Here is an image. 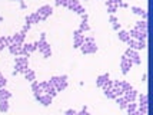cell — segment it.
I'll list each match as a JSON object with an SVG mask.
<instances>
[{"mask_svg": "<svg viewBox=\"0 0 153 115\" xmlns=\"http://www.w3.org/2000/svg\"><path fill=\"white\" fill-rule=\"evenodd\" d=\"M37 49H39V52H42L43 58L49 59V58L52 56V49H50V43H49L46 39H39V41H37Z\"/></svg>", "mask_w": 153, "mask_h": 115, "instance_id": "cell-1", "label": "cell"}, {"mask_svg": "<svg viewBox=\"0 0 153 115\" xmlns=\"http://www.w3.org/2000/svg\"><path fill=\"white\" fill-rule=\"evenodd\" d=\"M125 56H127L133 65H140L142 63V58H140V55L137 50H134V49H126V52H125Z\"/></svg>", "mask_w": 153, "mask_h": 115, "instance_id": "cell-2", "label": "cell"}, {"mask_svg": "<svg viewBox=\"0 0 153 115\" xmlns=\"http://www.w3.org/2000/svg\"><path fill=\"white\" fill-rule=\"evenodd\" d=\"M82 53L89 55V53H96L97 52V46H96V42H83V45L80 46Z\"/></svg>", "mask_w": 153, "mask_h": 115, "instance_id": "cell-3", "label": "cell"}, {"mask_svg": "<svg viewBox=\"0 0 153 115\" xmlns=\"http://www.w3.org/2000/svg\"><path fill=\"white\" fill-rule=\"evenodd\" d=\"M36 12L39 13V16L42 17V20H46L47 17L52 16V13H53V7L50 6V5H43V6H40Z\"/></svg>", "mask_w": 153, "mask_h": 115, "instance_id": "cell-4", "label": "cell"}, {"mask_svg": "<svg viewBox=\"0 0 153 115\" xmlns=\"http://www.w3.org/2000/svg\"><path fill=\"white\" fill-rule=\"evenodd\" d=\"M34 50H37V42L34 43H23L22 45V55L23 56H30V53H33Z\"/></svg>", "mask_w": 153, "mask_h": 115, "instance_id": "cell-5", "label": "cell"}, {"mask_svg": "<svg viewBox=\"0 0 153 115\" xmlns=\"http://www.w3.org/2000/svg\"><path fill=\"white\" fill-rule=\"evenodd\" d=\"M132 61L127 58V56H122V59H120V68H122V74L123 75H127L129 74V71H130V68H132Z\"/></svg>", "mask_w": 153, "mask_h": 115, "instance_id": "cell-6", "label": "cell"}, {"mask_svg": "<svg viewBox=\"0 0 153 115\" xmlns=\"http://www.w3.org/2000/svg\"><path fill=\"white\" fill-rule=\"evenodd\" d=\"M126 43L130 46V49H134V50H143V49H146V42H143V41H136V39L130 38Z\"/></svg>", "mask_w": 153, "mask_h": 115, "instance_id": "cell-7", "label": "cell"}, {"mask_svg": "<svg viewBox=\"0 0 153 115\" xmlns=\"http://www.w3.org/2000/svg\"><path fill=\"white\" fill-rule=\"evenodd\" d=\"M33 95H34V98H36L43 107H49V105L52 104V101H53V98L47 94H33Z\"/></svg>", "mask_w": 153, "mask_h": 115, "instance_id": "cell-8", "label": "cell"}, {"mask_svg": "<svg viewBox=\"0 0 153 115\" xmlns=\"http://www.w3.org/2000/svg\"><path fill=\"white\" fill-rule=\"evenodd\" d=\"M83 42H85V35L80 32L79 29L77 30H74L73 32V47H80L83 45Z\"/></svg>", "mask_w": 153, "mask_h": 115, "instance_id": "cell-9", "label": "cell"}, {"mask_svg": "<svg viewBox=\"0 0 153 115\" xmlns=\"http://www.w3.org/2000/svg\"><path fill=\"white\" fill-rule=\"evenodd\" d=\"M129 35H130L132 39H136V41L146 42V39H147V32H142V30H137V29H132L129 32Z\"/></svg>", "mask_w": 153, "mask_h": 115, "instance_id": "cell-10", "label": "cell"}, {"mask_svg": "<svg viewBox=\"0 0 153 115\" xmlns=\"http://www.w3.org/2000/svg\"><path fill=\"white\" fill-rule=\"evenodd\" d=\"M54 88H56L57 92H62V91H65L67 88V75H60L59 82H57V85Z\"/></svg>", "mask_w": 153, "mask_h": 115, "instance_id": "cell-11", "label": "cell"}, {"mask_svg": "<svg viewBox=\"0 0 153 115\" xmlns=\"http://www.w3.org/2000/svg\"><path fill=\"white\" fill-rule=\"evenodd\" d=\"M137 91L136 89H130V91H126V92H123V98L126 99V102H134L136 101V98H137Z\"/></svg>", "mask_w": 153, "mask_h": 115, "instance_id": "cell-12", "label": "cell"}, {"mask_svg": "<svg viewBox=\"0 0 153 115\" xmlns=\"http://www.w3.org/2000/svg\"><path fill=\"white\" fill-rule=\"evenodd\" d=\"M39 22H42V17L39 16L37 12H33V13H30V14H27L26 16V23L27 25H33V23H39Z\"/></svg>", "mask_w": 153, "mask_h": 115, "instance_id": "cell-13", "label": "cell"}, {"mask_svg": "<svg viewBox=\"0 0 153 115\" xmlns=\"http://www.w3.org/2000/svg\"><path fill=\"white\" fill-rule=\"evenodd\" d=\"M7 47H9V52L14 55V56H20L22 55V45L20 43H10Z\"/></svg>", "mask_w": 153, "mask_h": 115, "instance_id": "cell-14", "label": "cell"}, {"mask_svg": "<svg viewBox=\"0 0 153 115\" xmlns=\"http://www.w3.org/2000/svg\"><path fill=\"white\" fill-rule=\"evenodd\" d=\"M10 38H12V43H20V45H23V43H25V39H26V33L19 32V33L12 35Z\"/></svg>", "mask_w": 153, "mask_h": 115, "instance_id": "cell-15", "label": "cell"}, {"mask_svg": "<svg viewBox=\"0 0 153 115\" xmlns=\"http://www.w3.org/2000/svg\"><path fill=\"white\" fill-rule=\"evenodd\" d=\"M107 79H110V76H109V72L99 75V76L96 78V86H99V88H102V85H103V83H105V82H106Z\"/></svg>", "mask_w": 153, "mask_h": 115, "instance_id": "cell-16", "label": "cell"}, {"mask_svg": "<svg viewBox=\"0 0 153 115\" xmlns=\"http://www.w3.org/2000/svg\"><path fill=\"white\" fill-rule=\"evenodd\" d=\"M14 63H17L20 66H29V58H27V56H23V55L16 56V58H14Z\"/></svg>", "mask_w": 153, "mask_h": 115, "instance_id": "cell-17", "label": "cell"}, {"mask_svg": "<svg viewBox=\"0 0 153 115\" xmlns=\"http://www.w3.org/2000/svg\"><path fill=\"white\" fill-rule=\"evenodd\" d=\"M132 12L134 14H137V16H142L143 17V20H146L147 19V12L145 9H142V7H137V6H132Z\"/></svg>", "mask_w": 153, "mask_h": 115, "instance_id": "cell-18", "label": "cell"}, {"mask_svg": "<svg viewBox=\"0 0 153 115\" xmlns=\"http://www.w3.org/2000/svg\"><path fill=\"white\" fill-rule=\"evenodd\" d=\"M105 5H106L107 12H109L110 14H114L116 12H117V9H119V7L116 6V5H114V3L112 2V0H105Z\"/></svg>", "mask_w": 153, "mask_h": 115, "instance_id": "cell-19", "label": "cell"}, {"mask_svg": "<svg viewBox=\"0 0 153 115\" xmlns=\"http://www.w3.org/2000/svg\"><path fill=\"white\" fill-rule=\"evenodd\" d=\"M12 98V92H9L6 88H0V101H9Z\"/></svg>", "mask_w": 153, "mask_h": 115, "instance_id": "cell-20", "label": "cell"}, {"mask_svg": "<svg viewBox=\"0 0 153 115\" xmlns=\"http://www.w3.org/2000/svg\"><path fill=\"white\" fill-rule=\"evenodd\" d=\"M23 75H25V78H26V79H27L29 82L36 81V72H34L33 69H30V68H29V69H27V71H26V72H25Z\"/></svg>", "mask_w": 153, "mask_h": 115, "instance_id": "cell-21", "label": "cell"}, {"mask_svg": "<svg viewBox=\"0 0 153 115\" xmlns=\"http://www.w3.org/2000/svg\"><path fill=\"white\" fill-rule=\"evenodd\" d=\"M80 5H82V3H80V0H67V6L66 7L74 12V10L80 6Z\"/></svg>", "mask_w": 153, "mask_h": 115, "instance_id": "cell-22", "label": "cell"}, {"mask_svg": "<svg viewBox=\"0 0 153 115\" xmlns=\"http://www.w3.org/2000/svg\"><path fill=\"white\" fill-rule=\"evenodd\" d=\"M137 98H139V105L149 107V98H147V94H137Z\"/></svg>", "mask_w": 153, "mask_h": 115, "instance_id": "cell-23", "label": "cell"}, {"mask_svg": "<svg viewBox=\"0 0 153 115\" xmlns=\"http://www.w3.org/2000/svg\"><path fill=\"white\" fill-rule=\"evenodd\" d=\"M117 32H119V33H117V36H119V39L122 42H125V43H126V42L130 39V35H129V32H127V30H117Z\"/></svg>", "mask_w": 153, "mask_h": 115, "instance_id": "cell-24", "label": "cell"}, {"mask_svg": "<svg viewBox=\"0 0 153 115\" xmlns=\"http://www.w3.org/2000/svg\"><path fill=\"white\" fill-rule=\"evenodd\" d=\"M134 29H137V30H142V32H147V22L146 20H139L136 22V26Z\"/></svg>", "mask_w": 153, "mask_h": 115, "instance_id": "cell-25", "label": "cell"}, {"mask_svg": "<svg viewBox=\"0 0 153 115\" xmlns=\"http://www.w3.org/2000/svg\"><path fill=\"white\" fill-rule=\"evenodd\" d=\"M109 20H110V23H112V26H113L114 30H120V23H119V20L116 19V16H114V14H110Z\"/></svg>", "mask_w": 153, "mask_h": 115, "instance_id": "cell-26", "label": "cell"}, {"mask_svg": "<svg viewBox=\"0 0 153 115\" xmlns=\"http://www.w3.org/2000/svg\"><path fill=\"white\" fill-rule=\"evenodd\" d=\"M114 101L119 104V108H122V109H126L127 104H129V102H126V99H125L123 96H117V98H114Z\"/></svg>", "mask_w": 153, "mask_h": 115, "instance_id": "cell-27", "label": "cell"}, {"mask_svg": "<svg viewBox=\"0 0 153 115\" xmlns=\"http://www.w3.org/2000/svg\"><path fill=\"white\" fill-rule=\"evenodd\" d=\"M119 86L122 88V91L123 92H126V91H130V89H133V86L129 83V82L126 81H119Z\"/></svg>", "mask_w": 153, "mask_h": 115, "instance_id": "cell-28", "label": "cell"}, {"mask_svg": "<svg viewBox=\"0 0 153 115\" xmlns=\"http://www.w3.org/2000/svg\"><path fill=\"white\" fill-rule=\"evenodd\" d=\"M79 30L82 32V33H85V32H89L90 30V26H89V23H87V20H82L80 22V27Z\"/></svg>", "mask_w": 153, "mask_h": 115, "instance_id": "cell-29", "label": "cell"}, {"mask_svg": "<svg viewBox=\"0 0 153 115\" xmlns=\"http://www.w3.org/2000/svg\"><path fill=\"white\" fill-rule=\"evenodd\" d=\"M10 108V105H9V101H0V112H7Z\"/></svg>", "mask_w": 153, "mask_h": 115, "instance_id": "cell-30", "label": "cell"}, {"mask_svg": "<svg viewBox=\"0 0 153 115\" xmlns=\"http://www.w3.org/2000/svg\"><path fill=\"white\" fill-rule=\"evenodd\" d=\"M136 109H137V104H134V102H129V104H127V107H126L127 114H130V112H134Z\"/></svg>", "mask_w": 153, "mask_h": 115, "instance_id": "cell-31", "label": "cell"}, {"mask_svg": "<svg viewBox=\"0 0 153 115\" xmlns=\"http://www.w3.org/2000/svg\"><path fill=\"white\" fill-rule=\"evenodd\" d=\"M102 88H103V91H106V89H110L113 88V81H110V79H107L103 85H102Z\"/></svg>", "mask_w": 153, "mask_h": 115, "instance_id": "cell-32", "label": "cell"}, {"mask_svg": "<svg viewBox=\"0 0 153 115\" xmlns=\"http://www.w3.org/2000/svg\"><path fill=\"white\" fill-rule=\"evenodd\" d=\"M6 83H7V79L3 75H0V88H6Z\"/></svg>", "mask_w": 153, "mask_h": 115, "instance_id": "cell-33", "label": "cell"}, {"mask_svg": "<svg viewBox=\"0 0 153 115\" xmlns=\"http://www.w3.org/2000/svg\"><path fill=\"white\" fill-rule=\"evenodd\" d=\"M54 5H56V6H65L66 7L67 6V0H56Z\"/></svg>", "mask_w": 153, "mask_h": 115, "instance_id": "cell-34", "label": "cell"}, {"mask_svg": "<svg viewBox=\"0 0 153 115\" xmlns=\"http://www.w3.org/2000/svg\"><path fill=\"white\" fill-rule=\"evenodd\" d=\"M77 115H89V112H87V107L85 105L83 108H82V111L80 112H77Z\"/></svg>", "mask_w": 153, "mask_h": 115, "instance_id": "cell-35", "label": "cell"}, {"mask_svg": "<svg viewBox=\"0 0 153 115\" xmlns=\"http://www.w3.org/2000/svg\"><path fill=\"white\" fill-rule=\"evenodd\" d=\"M30 26H32V25H25V26L22 27V30H20V32H23V33H27V32H29V29H30Z\"/></svg>", "mask_w": 153, "mask_h": 115, "instance_id": "cell-36", "label": "cell"}, {"mask_svg": "<svg viewBox=\"0 0 153 115\" xmlns=\"http://www.w3.org/2000/svg\"><path fill=\"white\" fill-rule=\"evenodd\" d=\"M65 115H77V111H74V109H67Z\"/></svg>", "mask_w": 153, "mask_h": 115, "instance_id": "cell-37", "label": "cell"}, {"mask_svg": "<svg viewBox=\"0 0 153 115\" xmlns=\"http://www.w3.org/2000/svg\"><path fill=\"white\" fill-rule=\"evenodd\" d=\"M85 42H94L93 36H89V38H85Z\"/></svg>", "mask_w": 153, "mask_h": 115, "instance_id": "cell-38", "label": "cell"}, {"mask_svg": "<svg viewBox=\"0 0 153 115\" xmlns=\"http://www.w3.org/2000/svg\"><path fill=\"white\" fill-rule=\"evenodd\" d=\"M20 9H23V10H25V9H27V5L25 3V0H23V2L20 3Z\"/></svg>", "mask_w": 153, "mask_h": 115, "instance_id": "cell-39", "label": "cell"}, {"mask_svg": "<svg viewBox=\"0 0 153 115\" xmlns=\"http://www.w3.org/2000/svg\"><path fill=\"white\" fill-rule=\"evenodd\" d=\"M127 115H140V112H139V111H137V109H136L134 112H130V114H127Z\"/></svg>", "mask_w": 153, "mask_h": 115, "instance_id": "cell-40", "label": "cell"}, {"mask_svg": "<svg viewBox=\"0 0 153 115\" xmlns=\"http://www.w3.org/2000/svg\"><path fill=\"white\" fill-rule=\"evenodd\" d=\"M40 39H46V33H42V35H40Z\"/></svg>", "mask_w": 153, "mask_h": 115, "instance_id": "cell-41", "label": "cell"}, {"mask_svg": "<svg viewBox=\"0 0 153 115\" xmlns=\"http://www.w3.org/2000/svg\"><path fill=\"white\" fill-rule=\"evenodd\" d=\"M12 2H19V3H22L23 0H12Z\"/></svg>", "mask_w": 153, "mask_h": 115, "instance_id": "cell-42", "label": "cell"}, {"mask_svg": "<svg viewBox=\"0 0 153 115\" xmlns=\"http://www.w3.org/2000/svg\"><path fill=\"white\" fill-rule=\"evenodd\" d=\"M0 22H3V17H1V16H0Z\"/></svg>", "mask_w": 153, "mask_h": 115, "instance_id": "cell-43", "label": "cell"}, {"mask_svg": "<svg viewBox=\"0 0 153 115\" xmlns=\"http://www.w3.org/2000/svg\"><path fill=\"white\" fill-rule=\"evenodd\" d=\"M0 75H1V72H0Z\"/></svg>", "mask_w": 153, "mask_h": 115, "instance_id": "cell-44", "label": "cell"}]
</instances>
